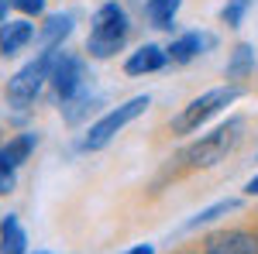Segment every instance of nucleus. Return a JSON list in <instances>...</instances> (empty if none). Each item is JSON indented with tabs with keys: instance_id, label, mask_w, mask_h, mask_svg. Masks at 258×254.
<instances>
[{
	"instance_id": "f257e3e1",
	"label": "nucleus",
	"mask_w": 258,
	"mask_h": 254,
	"mask_svg": "<svg viewBox=\"0 0 258 254\" xmlns=\"http://www.w3.org/2000/svg\"><path fill=\"white\" fill-rule=\"evenodd\" d=\"M244 131H248V120L244 117H227L210 134H203L200 141H193L182 151L186 168H214V165H220L227 155L238 151V144L244 141Z\"/></svg>"
},
{
	"instance_id": "f03ea898",
	"label": "nucleus",
	"mask_w": 258,
	"mask_h": 254,
	"mask_svg": "<svg viewBox=\"0 0 258 254\" xmlns=\"http://www.w3.org/2000/svg\"><path fill=\"white\" fill-rule=\"evenodd\" d=\"M131 35V21H127V11L120 7L117 0H107L100 4L93 21H90V38H86V52L90 59H114L124 41Z\"/></svg>"
},
{
	"instance_id": "7ed1b4c3",
	"label": "nucleus",
	"mask_w": 258,
	"mask_h": 254,
	"mask_svg": "<svg viewBox=\"0 0 258 254\" xmlns=\"http://www.w3.org/2000/svg\"><path fill=\"white\" fill-rule=\"evenodd\" d=\"M55 52L59 48H41L35 59L28 62V65H21L14 76L7 79V90H4V97L11 107H18V110H28L35 97L41 93V86L52 79V62H55Z\"/></svg>"
},
{
	"instance_id": "20e7f679",
	"label": "nucleus",
	"mask_w": 258,
	"mask_h": 254,
	"mask_svg": "<svg viewBox=\"0 0 258 254\" xmlns=\"http://www.w3.org/2000/svg\"><path fill=\"white\" fill-rule=\"evenodd\" d=\"M238 100H241L238 86H217V90H207L203 97L189 100L176 117H172V134H193V131H200L214 114H220L224 107H231V103H238Z\"/></svg>"
},
{
	"instance_id": "39448f33",
	"label": "nucleus",
	"mask_w": 258,
	"mask_h": 254,
	"mask_svg": "<svg viewBox=\"0 0 258 254\" xmlns=\"http://www.w3.org/2000/svg\"><path fill=\"white\" fill-rule=\"evenodd\" d=\"M148 103H152L148 97H135V100H127V103H120V107H114L110 114H103L97 124H90V131H86V137H83V148H86V151L107 148L117 131H124L131 120H138L141 114L148 110Z\"/></svg>"
},
{
	"instance_id": "423d86ee",
	"label": "nucleus",
	"mask_w": 258,
	"mask_h": 254,
	"mask_svg": "<svg viewBox=\"0 0 258 254\" xmlns=\"http://www.w3.org/2000/svg\"><path fill=\"white\" fill-rule=\"evenodd\" d=\"M83 59L80 55H73V52H55V62H52V90H55V97H59V103H66V100L80 97L83 93Z\"/></svg>"
},
{
	"instance_id": "0eeeda50",
	"label": "nucleus",
	"mask_w": 258,
	"mask_h": 254,
	"mask_svg": "<svg viewBox=\"0 0 258 254\" xmlns=\"http://www.w3.org/2000/svg\"><path fill=\"white\" fill-rule=\"evenodd\" d=\"M203 254H258V234L255 230H220L203 240Z\"/></svg>"
},
{
	"instance_id": "6e6552de",
	"label": "nucleus",
	"mask_w": 258,
	"mask_h": 254,
	"mask_svg": "<svg viewBox=\"0 0 258 254\" xmlns=\"http://www.w3.org/2000/svg\"><path fill=\"white\" fill-rule=\"evenodd\" d=\"M207 48H214V35L186 31L182 38H176L169 48H165V55H169V62H176V65H186V62H193L197 55H203Z\"/></svg>"
},
{
	"instance_id": "1a4fd4ad",
	"label": "nucleus",
	"mask_w": 258,
	"mask_h": 254,
	"mask_svg": "<svg viewBox=\"0 0 258 254\" xmlns=\"http://www.w3.org/2000/svg\"><path fill=\"white\" fill-rule=\"evenodd\" d=\"M31 41H35V24H28V21H4L0 24V55L4 59L24 52Z\"/></svg>"
},
{
	"instance_id": "9d476101",
	"label": "nucleus",
	"mask_w": 258,
	"mask_h": 254,
	"mask_svg": "<svg viewBox=\"0 0 258 254\" xmlns=\"http://www.w3.org/2000/svg\"><path fill=\"white\" fill-rule=\"evenodd\" d=\"M165 62H169L165 48H159V45H141L138 52H131V55H127V62H124V72H127V76H145V72H159Z\"/></svg>"
},
{
	"instance_id": "9b49d317",
	"label": "nucleus",
	"mask_w": 258,
	"mask_h": 254,
	"mask_svg": "<svg viewBox=\"0 0 258 254\" xmlns=\"http://www.w3.org/2000/svg\"><path fill=\"white\" fill-rule=\"evenodd\" d=\"M28 251V234L14 213L0 220V254H24Z\"/></svg>"
},
{
	"instance_id": "f8f14e48",
	"label": "nucleus",
	"mask_w": 258,
	"mask_h": 254,
	"mask_svg": "<svg viewBox=\"0 0 258 254\" xmlns=\"http://www.w3.org/2000/svg\"><path fill=\"white\" fill-rule=\"evenodd\" d=\"M73 24H76V18L73 14H52V18H45V24H41V48H59L62 41L73 35Z\"/></svg>"
},
{
	"instance_id": "ddd939ff",
	"label": "nucleus",
	"mask_w": 258,
	"mask_h": 254,
	"mask_svg": "<svg viewBox=\"0 0 258 254\" xmlns=\"http://www.w3.org/2000/svg\"><path fill=\"white\" fill-rule=\"evenodd\" d=\"M38 148V134H31V131H24V134H18V137H11L7 144H0V155L7 158L14 168H21L28 158H31V151Z\"/></svg>"
},
{
	"instance_id": "4468645a",
	"label": "nucleus",
	"mask_w": 258,
	"mask_h": 254,
	"mask_svg": "<svg viewBox=\"0 0 258 254\" xmlns=\"http://www.w3.org/2000/svg\"><path fill=\"white\" fill-rule=\"evenodd\" d=\"M227 79H248L255 72V48L248 45V41H238L234 48H231V59H227Z\"/></svg>"
},
{
	"instance_id": "2eb2a0df",
	"label": "nucleus",
	"mask_w": 258,
	"mask_h": 254,
	"mask_svg": "<svg viewBox=\"0 0 258 254\" xmlns=\"http://www.w3.org/2000/svg\"><path fill=\"white\" fill-rule=\"evenodd\" d=\"M179 4H182V0H148V4H145V18L152 21V28L169 31V28L176 24Z\"/></svg>"
},
{
	"instance_id": "dca6fc26",
	"label": "nucleus",
	"mask_w": 258,
	"mask_h": 254,
	"mask_svg": "<svg viewBox=\"0 0 258 254\" xmlns=\"http://www.w3.org/2000/svg\"><path fill=\"white\" fill-rule=\"evenodd\" d=\"M241 206V199H220V203H214V206H207V210H200L197 216H189L186 223H182V230L189 234V230H200V227H207V223H214V220H220V216L234 213Z\"/></svg>"
},
{
	"instance_id": "f3484780",
	"label": "nucleus",
	"mask_w": 258,
	"mask_h": 254,
	"mask_svg": "<svg viewBox=\"0 0 258 254\" xmlns=\"http://www.w3.org/2000/svg\"><path fill=\"white\" fill-rule=\"evenodd\" d=\"M248 7H251V0H227L224 11H220V21L227 28H238L241 21H244V14H248Z\"/></svg>"
},
{
	"instance_id": "a211bd4d",
	"label": "nucleus",
	"mask_w": 258,
	"mask_h": 254,
	"mask_svg": "<svg viewBox=\"0 0 258 254\" xmlns=\"http://www.w3.org/2000/svg\"><path fill=\"white\" fill-rule=\"evenodd\" d=\"M14 186H18V179H14V165L0 155V196H4V193H14Z\"/></svg>"
},
{
	"instance_id": "6ab92c4d",
	"label": "nucleus",
	"mask_w": 258,
	"mask_h": 254,
	"mask_svg": "<svg viewBox=\"0 0 258 254\" xmlns=\"http://www.w3.org/2000/svg\"><path fill=\"white\" fill-rule=\"evenodd\" d=\"M14 7L24 11V14H35V18H38L41 11H45V0H14Z\"/></svg>"
},
{
	"instance_id": "aec40b11",
	"label": "nucleus",
	"mask_w": 258,
	"mask_h": 254,
	"mask_svg": "<svg viewBox=\"0 0 258 254\" xmlns=\"http://www.w3.org/2000/svg\"><path fill=\"white\" fill-rule=\"evenodd\" d=\"M124 254H155V247L152 244H138V247H131V251H124Z\"/></svg>"
},
{
	"instance_id": "412c9836",
	"label": "nucleus",
	"mask_w": 258,
	"mask_h": 254,
	"mask_svg": "<svg viewBox=\"0 0 258 254\" xmlns=\"http://www.w3.org/2000/svg\"><path fill=\"white\" fill-rule=\"evenodd\" d=\"M244 193H248V196H258V176H251V179H248V186H244Z\"/></svg>"
},
{
	"instance_id": "4be33fe9",
	"label": "nucleus",
	"mask_w": 258,
	"mask_h": 254,
	"mask_svg": "<svg viewBox=\"0 0 258 254\" xmlns=\"http://www.w3.org/2000/svg\"><path fill=\"white\" fill-rule=\"evenodd\" d=\"M7 7H14V0H0V24L7 21Z\"/></svg>"
},
{
	"instance_id": "5701e85b",
	"label": "nucleus",
	"mask_w": 258,
	"mask_h": 254,
	"mask_svg": "<svg viewBox=\"0 0 258 254\" xmlns=\"http://www.w3.org/2000/svg\"><path fill=\"white\" fill-rule=\"evenodd\" d=\"M35 254H52V251H35Z\"/></svg>"
}]
</instances>
